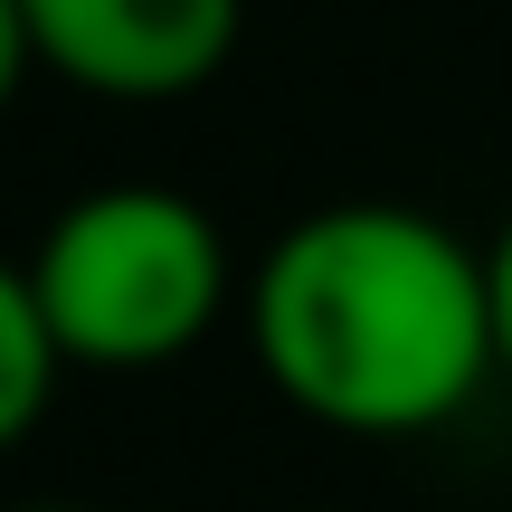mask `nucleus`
<instances>
[{
    "mask_svg": "<svg viewBox=\"0 0 512 512\" xmlns=\"http://www.w3.org/2000/svg\"><path fill=\"white\" fill-rule=\"evenodd\" d=\"M484 275H494V342H503V370H512V219H503V238L484 247Z\"/></svg>",
    "mask_w": 512,
    "mask_h": 512,
    "instance_id": "obj_5",
    "label": "nucleus"
},
{
    "mask_svg": "<svg viewBox=\"0 0 512 512\" xmlns=\"http://www.w3.org/2000/svg\"><path fill=\"white\" fill-rule=\"evenodd\" d=\"M247 0H19L29 57L86 95L162 105L228 67Z\"/></svg>",
    "mask_w": 512,
    "mask_h": 512,
    "instance_id": "obj_3",
    "label": "nucleus"
},
{
    "mask_svg": "<svg viewBox=\"0 0 512 512\" xmlns=\"http://www.w3.org/2000/svg\"><path fill=\"white\" fill-rule=\"evenodd\" d=\"M247 332L266 380L342 437H427L503 370L484 256L389 200L294 219L247 285Z\"/></svg>",
    "mask_w": 512,
    "mask_h": 512,
    "instance_id": "obj_1",
    "label": "nucleus"
},
{
    "mask_svg": "<svg viewBox=\"0 0 512 512\" xmlns=\"http://www.w3.org/2000/svg\"><path fill=\"white\" fill-rule=\"evenodd\" d=\"M57 370H67V361H57L48 323H38L29 266H0V456H10V446L38 427V408H48Z\"/></svg>",
    "mask_w": 512,
    "mask_h": 512,
    "instance_id": "obj_4",
    "label": "nucleus"
},
{
    "mask_svg": "<svg viewBox=\"0 0 512 512\" xmlns=\"http://www.w3.org/2000/svg\"><path fill=\"white\" fill-rule=\"evenodd\" d=\"M10 512H76V503H10Z\"/></svg>",
    "mask_w": 512,
    "mask_h": 512,
    "instance_id": "obj_7",
    "label": "nucleus"
},
{
    "mask_svg": "<svg viewBox=\"0 0 512 512\" xmlns=\"http://www.w3.org/2000/svg\"><path fill=\"white\" fill-rule=\"evenodd\" d=\"M29 67H38V57H29V29H19V0H0V105L19 95Z\"/></svg>",
    "mask_w": 512,
    "mask_h": 512,
    "instance_id": "obj_6",
    "label": "nucleus"
},
{
    "mask_svg": "<svg viewBox=\"0 0 512 512\" xmlns=\"http://www.w3.org/2000/svg\"><path fill=\"white\" fill-rule=\"evenodd\" d=\"M29 294L57 361L86 370H152L181 361L228 304V247L200 200L181 190H86L57 209V228L29 256Z\"/></svg>",
    "mask_w": 512,
    "mask_h": 512,
    "instance_id": "obj_2",
    "label": "nucleus"
}]
</instances>
